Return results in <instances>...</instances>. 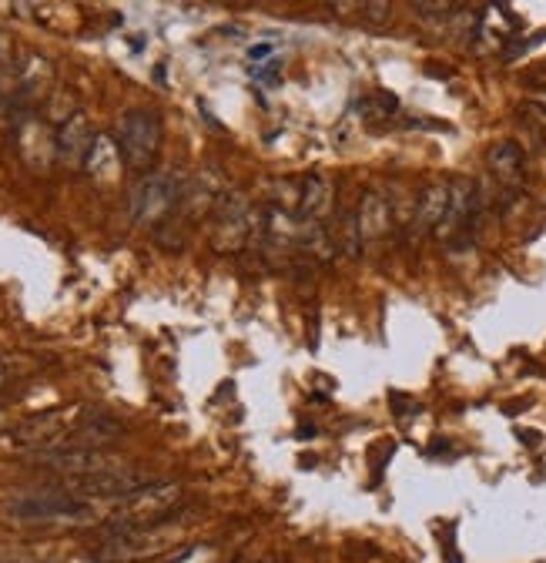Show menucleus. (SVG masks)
Wrapping results in <instances>:
<instances>
[{"mask_svg":"<svg viewBox=\"0 0 546 563\" xmlns=\"http://www.w3.org/2000/svg\"><path fill=\"white\" fill-rule=\"evenodd\" d=\"M258 225V212L255 205L248 202L245 192H225L215 205V218H212V245L215 252H238V248L248 245V238L255 235Z\"/></svg>","mask_w":546,"mask_h":563,"instance_id":"5","label":"nucleus"},{"mask_svg":"<svg viewBox=\"0 0 546 563\" xmlns=\"http://www.w3.org/2000/svg\"><path fill=\"white\" fill-rule=\"evenodd\" d=\"M37 466H51L57 473L74 476H94V473H111V470H124L121 456L104 453L98 446H67V450H44L34 456Z\"/></svg>","mask_w":546,"mask_h":563,"instance_id":"6","label":"nucleus"},{"mask_svg":"<svg viewBox=\"0 0 546 563\" xmlns=\"http://www.w3.org/2000/svg\"><path fill=\"white\" fill-rule=\"evenodd\" d=\"M114 148L121 155V165L131 171H148L161 148V121L155 111L134 108L121 114L118 131H114Z\"/></svg>","mask_w":546,"mask_h":563,"instance_id":"2","label":"nucleus"},{"mask_svg":"<svg viewBox=\"0 0 546 563\" xmlns=\"http://www.w3.org/2000/svg\"><path fill=\"white\" fill-rule=\"evenodd\" d=\"M268 54H272V47H268V44L252 47V51H248V57H252V61H262V57H268Z\"/></svg>","mask_w":546,"mask_h":563,"instance_id":"19","label":"nucleus"},{"mask_svg":"<svg viewBox=\"0 0 546 563\" xmlns=\"http://www.w3.org/2000/svg\"><path fill=\"white\" fill-rule=\"evenodd\" d=\"M386 11H389V4H366L369 21H386Z\"/></svg>","mask_w":546,"mask_h":563,"instance_id":"18","label":"nucleus"},{"mask_svg":"<svg viewBox=\"0 0 546 563\" xmlns=\"http://www.w3.org/2000/svg\"><path fill=\"white\" fill-rule=\"evenodd\" d=\"M11 61H14V44H11V34L0 27V71L4 68H11Z\"/></svg>","mask_w":546,"mask_h":563,"instance_id":"16","label":"nucleus"},{"mask_svg":"<svg viewBox=\"0 0 546 563\" xmlns=\"http://www.w3.org/2000/svg\"><path fill=\"white\" fill-rule=\"evenodd\" d=\"M486 168H490L493 181L503 192H516L526 181V158L516 141H496V145L486 151Z\"/></svg>","mask_w":546,"mask_h":563,"instance_id":"9","label":"nucleus"},{"mask_svg":"<svg viewBox=\"0 0 546 563\" xmlns=\"http://www.w3.org/2000/svg\"><path fill=\"white\" fill-rule=\"evenodd\" d=\"M181 188H185V181H181L175 171H151V175L141 178L138 185H134L131 205H128L134 225L165 222L181 202Z\"/></svg>","mask_w":546,"mask_h":563,"instance_id":"4","label":"nucleus"},{"mask_svg":"<svg viewBox=\"0 0 546 563\" xmlns=\"http://www.w3.org/2000/svg\"><path fill=\"white\" fill-rule=\"evenodd\" d=\"M91 145H94V138L88 131L84 114H71V118H64L61 135H57V155H61L67 165H81V161H88Z\"/></svg>","mask_w":546,"mask_h":563,"instance_id":"13","label":"nucleus"},{"mask_svg":"<svg viewBox=\"0 0 546 563\" xmlns=\"http://www.w3.org/2000/svg\"><path fill=\"white\" fill-rule=\"evenodd\" d=\"M258 235H262V242L268 252H285L289 245L299 242V215L289 212V208H282L279 202H268L262 212H258Z\"/></svg>","mask_w":546,"mask_h":563,"instance_id":"8","label":"nucleus"},{"mask_svg":"<svg viewBox=\"0 0 546 563\" xmlns=\"http://www.w3.org/2000/svg\"><path fill=\"white\" fill-rule=\"evenodd\" d=\"M11 513L17 520H31V523H81V520H91L94 513L84 500L78 496H64V493H54V496H24V500L11 503Z\"/></svg>","mask_w":546,"mask_h":563,"instance_id":"7","label":"nucleus"},{"mask_svg":"<svg viewBox=\"0 0 546 563\" xmlns=\"http://www.w3.org/2000/svg\"><path fill=\"white\" fill-rule=\"evenodd\" d=\"M255 78L262 81V84H275V81L282 78V71H279V64H275V61H268V64H258V68H255Z\"/></svg>","mask_w":546,"mask_h":563,"instance_id":"17","label":"nucleus"},{"mask_svg":"<svg viewBox=\"0 0 546 563\" xmlns=\"http://www.w3.org/2000/svg\"><path fill=\"white\" fill-rule=\"evenodd\" d=\"M295 248H299L305 259H312L315 265H329V262H335V255H339L332 232L319 222H302Z\"/></svg>","mask_w":546,"mask_h":563,"instance_id":"14","label":"nucleus"},{"mask_svg":"<svg viewBox=\"0 0 546 563\" xmlns=\"http://www.w3.org/2000/svg\"><path fill=\"white\" fill-rule=\"evenodd\" d=\"M61 433H64V419H61V413L34 416V419H27L24 426H17V429H14L17 440H24V443H37V446L54 443Z\"/></svg>","mask_w":546,"mask_h":563,"instance_id":"15","label":"nucleus"},{"mask_svg":"<svg viewBox=\"0 0 546 563\" xmlns=\"http://www.w3.org/2000/svg\"><path fill=\"white\" fill-rule=\"evenodd\" d=\"M255 563H268V560H255Z\"/></svg>","mask_w":546,"mask_h":563,"instance_id":"20","label":"nucleus"},{"mask_svg":"<svg viewBox=\"0 0 546 563\" xmlns=\"http://www.w3.org/2000/svg\"><path fill=\"white\" fill-rule=\"evenodd\" d=\"M356 218H359L362 245L379 242V238H386L392 232V205L386 202V195H382V192H366V195H362Z\"/></svg>","mask_w":546,"mask_h":563,"instance_id":"12","label":"nucleus"},{"mask_svg":"<svg viewBox=\"0 0 546 563\" xmlns=\"http://www.w3.org/2000/svg\"><path fill=\"white\" fill-rule=\"evenodd\" d=\"M480 185L473 178H456L449 181V208L443 225L436 228L439 242L449 245L453 252H466L476 242V218H480Z\"/></svg>","mask_w":546,"mask_h":563,"instance_id":"3","label":"nucleus"},{"mask_svg":"<svg viewBox=\"0 0 546 563\" xmlns=\"http://www.w3.org/2000/svg\"><path fill=\"white\" fill-rule=\"evenodd\" d=\"M446 208H449V185H446V181H439V185H429L426 192H419L413 222H409L413 235L436 232V228L443 225V218H446Z\"/></svg>","mask_w":546,"mask_h":563,"instance_id":"11","label":"nucleus"},{"mask_svg":"<svg viewBox=\"0 0 546 563\" xmlns=\"http://www.w3.org/2000/svg\"><path fill=\"white\" fill-rule=\"evenodd\" d=\"M178 503H181L178 483H145L121 500L118 513L111 517V530L128 533V530L155 527V523L171 517V510H175Z\"/></svg>","mask_w":546,"mask_h":563,"instance_id":"1","label":"nucleus"},{"mask_svg":"<svg viewBox=\"0 0 546 563\" xmlns=\"http://www.w3.org/2000/svg\"><path fill=\"white\" fill-rule=\"evenodd\" d=\"M332 202H335V185L332 178L325 175H305L299 181V208H295V215H299V222H319L332 212Z\"/></svg>","mask_w":546,"mask_h":563,"instance_id":"10","label":"nucleus"}]
</instances>
